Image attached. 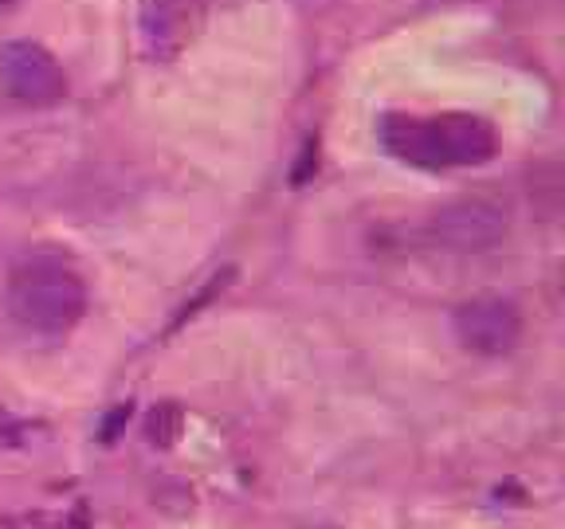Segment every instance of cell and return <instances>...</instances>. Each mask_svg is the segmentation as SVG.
Returning a JSON list of instances; mask_svg holds the SVG:
<instances>
[{"label":"cell","instance_id":"1","mask_svg":"<svg viewBox=\"0 0 565 529\" xmlns=\"http://www.w3.org/2000/svg\"><path fill=\"white\" fill-rule=\"evenodd\" d=\"M377 133L393 158L416 169L483 165L499 150V133L479 115H385Z\"/></svg>","mask_w":565,"mask_h":529},{"label":"cell","instance_id":"2","mask_svg":"<svg viewBox=\"0 0 565 529\" xmlns=\"http://www.w3.org/2000/svg\"><path fill=\"white\" fill-rule=\"evenodd\" d=\"M9 310L24 330L35 334H63L87 310V287L71 267L55 259L24 263L9 282Z\"/></svg>","mask_w":565,"mask_h":529},{"label":"cell","instance_id":"3","mask_svg":"<svg viewBox=\"0 0 565 529\" xmlns=\"http://www.w3.org/2000/svg\"><path fill=\"white\" fill-rule=\"evenodd\" d=\"M0 87L24 106H55L67 95V75L47 47L32 40H9L0 47Z\"/></svg>","mask_w":565,"mask_h":529},{"label":"cell","instance_id":"4","mask_svg":"<svg viewBox=\"0 0 565 529\" xmlns=\"http://www.w3.org/2000/svg\"><path fill=\"white\" fill-rule=\"evenodd\" d=\"M451 326L463 349L479 353V357H503L519 345L522 337V314L511 299L503 294H479L456 306Z\"/></svg>","mask_w":565,"mask_h":529},{"label":"cell","instance_id":"5","mask_svg":"<svg viewBox=\"0 0 565 529\" xmlns=\"http://www.w3.org/2000/svg\"><path fill=\"white\" fill-rule=\"evenodd\" d=\"M428 236L448 251H487L507 236V208L487 196H459L436 212Z\"/></svg>","mask_w":565,"mask_h":529},{"label":"cell","instance_id":"6","mask_svg":"<svg viewBox=\"0 0 565 529\" xmlns=\"http://www.w3.org/2000/svg\"><path fill=\"white\" fill-rule=\"evenodd\" d=\"M201 28V0H141V40L150 55L169 60Z\"/></svg>","mask_w":565,"mask_h":529},{"label":"cell","instance_id":"7","mask_svg":"<svg viewBox=\"0 0 565 529\" xmlns=\"http://www.w3.org/2000/svg\"><path fill=\"white\" fill-rule=\"evenodd\" d=\"M181 432H185V412H181V404L166 400V404L150 408V415H146V440H150L153 447H173V443L181 440Z\"/></svg>","mask_w":565,"mask_h":529},{"label":"cell","instance_id":"8","mask_svg":"<svg viewBox=\"0 0 565 529\" xmlns=\"http://www.w3.org/2000/svg\"><path fill=\"white\" fill-rule=\"evenodd\" d=\"M126 420H130V404H118L115 412L103 420V432H98V435H103V443H115L118 432L126 428Z\"/></svg>","mask_w":565,"mask_h":529}]
</instances>
